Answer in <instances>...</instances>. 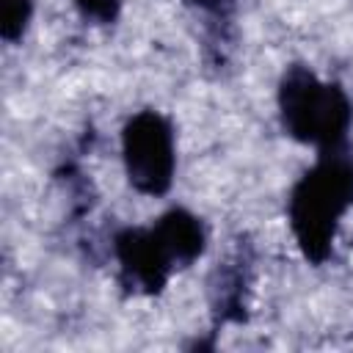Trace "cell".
I'll return each instance as SVG.
<instances>
[{"label":"cell","mask_w":353,"mask_h":353,"mask_svg":"<svg viewBox=\"0 0 353 353\" xmlns=\"http://www.w3.org/2000/svg\"><path fill=\"white\" fill-rule=\"evenodd\" d=\"M168 248L171 256H193L201 251V229L199 223L185 212H171L163 218V223L154 229Z\"/></svg>","instance_id":"obj_4"},{"label":"cell","mask_w":353,"mask_h":353,"mask_svg":"<svg viewBox=\"0 0 353 353\" xmlns=\"http://www.w3.org/2000/svg\"><path fill=\"white\" fill-rule=\"evenodd\" d=\"M350 193L353 176L350 168H345L342 163L320 165L314 174L306 176L292 201V221L306 251L317 254L328 243L339 212L350 201Z\"/></svg>","instance_id":"obj_2"},{"label":"cell","mask_w":353,"mask_h":353,"mask_svg":"<svg viewBox=\"0 0 353 353\" xmlns=\"http://www.w3.org/2000/svg\"><path fill=\"white\" fill-rule=\"evenodd\" d=\"M85 14L99 17V19H110L119 8V0H74Z\"/></svg>","instance_id":"obj_6"},{"label":"cell","mask_w":353,"mask_h":353,"mask_svg":"<svg viewBox=\"0 0 353 353\" xmlns=\"http://www.w3.org/2000/svg\"><path fill=\"white\" fill-rule=\"evenodd\" d=\"M124 157H127L130 179L141 190L149 193L165 190L174 168L168 124L154 113L135 116L124 132Z\"/></svg>","instance_id":"obj_3"},{"label":"cell","mask_w":353,"mask_h":353,"mask_svg":"<svg viewBox=\"0 0 353 353\" xmlns=\"http://www.w3.org/2000/svg\"><path fill=\"white\" fill-rule=\"evenodd\" d=\"M281 108L292 135L314 143L339 141L350 119L345 97L336 88L317 83L306 72H298L284 83Z\"/></svg>","instance_id":"obj_1"},{"label":"cell","mask_w":353,"mask_h":353,"mask_svg":"<svg viewBox=\"0 0 353 353\" xmlns=\"http://www.w3.org/2000/svg\"><path fill=\"white\" fill-rule=\"evenodd\" d=\"M30 17V0H0V30L6 39H17Z\"/></svg>","instance_id":"obj_5"}]
</instances>
